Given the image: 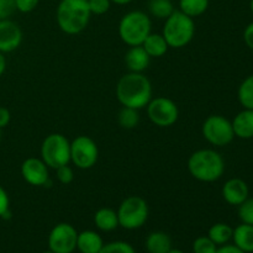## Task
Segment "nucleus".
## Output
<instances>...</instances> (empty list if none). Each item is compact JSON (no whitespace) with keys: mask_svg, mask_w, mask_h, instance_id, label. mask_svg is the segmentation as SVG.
Listing matches in <instances>:
<instances>
[{"mask_svg":"<svg viewBox=\"0 0 253 253\" xmlns=\"http://www.w3.org/2000/svg\"><path fill=\"white\" fill-rule=\"evenodd\" d=\"M94 224L100 231H114L116 227H119L118 212L110 208H101L94 214Z\"/></svg>","mask_w":253,"mask_h":253,"instance_id":"obj_18","label":"nucleus"},{"mask_svg":"<svg viewBox=\"0 0 253 253\" xmlns=\"http://www.w3.org/2000/svg\"><path fill=\"white\" fill-rule=\"evenodd\" d=\"M98 158V145L89 136H77L71 142V162L79 169L93 168Z\"/></svg>","mask_w":253,"mask_h":253,"instance_id":"obj_10","label":"nucleus"},{"mask_svg":"<svg viewBox=\"0 0 253 253\" xmlns=\"http://www.w3.org/2000/svg\"><path fill=\"white\" fill-rule=\"evenodd\" d=\"M91 12L88 0H61L56 10L59 29L67 35H78L88 27Z\"/></svg>","mask_w":253,"mask_h":253,"instance_id":"obj_3","label":"nucleus"},{"mask_svg":"<svg viewBox=\"0 0 253 253\" xmlns=\"http://www.w3.org/2000/svg\"><path fill=\"white\" fill-rule=\"evenodd\" d=\"M145 245L148 253H167L172 249V239L163 231H153L147 236Z\"/></svg>","mask_w":253,"mask_h":253,"instance_id":"obj_20","label":"nucleus"},{"mask_svg":"<svg viewBox=\"0 0 253 253\" xmlns=\"http://www.w3.org/2000/svg\"><path fill=\"white\" fill-rule=\"evenodd\" d=\"M56 170L57 173V179L62 183V184H71L74 179V172L69 165H64L58 167Z\"/></svg>","mask_w":253,"mask_h":253,"instance_id":"obj_31","label":"nucleus"},{"mask_svg":"<svg viewBox=\"0 0 253 253\" xmlns=\"http://www.w3.org/2000/svg\"><path fill=\"white\" fill-rule=\"evenodd\" d=\"M162 35L168 46L172 48H183L194 39V19L180 10H174L173 14L165 20Z\"/></svg>","mask_w":253,"mask_h":253,"instance_id":"obj_4","label":"nucleus"},{"mask_svg":"<svg viewBox=\"0 0 253 253\" xmlns=\"http://www.w3.org/2000/svg\"><path fill=\"white\" fill-rule=\"evenodd\" d=\"M221 194L227 204L239 207L247 198H250V188L241 178H231L224 184Z\"/></svg>","mask_w":253,"mask_h":253,"instance_id":"obj_14","label":"nucleus"},{"mask_svg":"<svg viewBox=\"0 0 253 253\" xmlns=\"http://www.w3.org/2000/svg\"><path fill=\"white\" fill-rule=\"evenodd\" d=\"M151 57L142 46H133L128 48L125 54V64L127 69L133 73H143L148 68Z\"/></svg>","mask_w":253,"mask_h":253,"instance_id":"obj_15","label":"nucleus"},{"mask_svg":"<svg viewBox=\"0 0 253 253\" xmlns=\"http://www.w3.org/2000/svg\"><path fill=\"white\" fill-rule=\"evenodd\" d=\"M5 69H6V58L4 53L0 52V77H2V74L5 73Z\"/></svg>","mask_w":253,"mask_h":253,"instance_id":"obj_38","label":"nucleus"},{"mask_svg":"<svg viewBox=\"0 0 253 253\" xmlns=\"http://www.w3.org/2000/svg\"><path fill=\"white\" fill-rule=\"evenodd\" d=\"M0 140H1V130H0Z\"/></svg>","mask_w":253,"mask_h":253,"instance_id":"obj_43","label":"nucleus"},{"mask_svg":"<svg viewBox=\"0 0 253 253\" xmlns=\"http://www.w3.org/2000/svg\"><path fill=\"white\" fill-rule=\"evenodd\" d=\"M10 120H11V114L4 106H0V130L6 127L9 125Z\"/></svg>","mask_w":253,"mask_h":253,"instance_id":"obj_36","label":"nucleus"},{"mask_svg":"<svg viewBox=\"0 0 253 253\" xmlns=\"http://www.w3.org/2000/svg\"><path fill=\"white\" fill-rule=\"evenodd\" d=\"M146 108L150 121L158 127H170L179 118V109L177 104L166 96L152 98Z\"/></svg>","mask_w":253,"mask_h":253,"instance_id":"obj_9","label":"nucleus"},{"mask_svg":"<svg viewBox=\"0 0 253 253\" xmlns=\"http://www.w3.org/2000/svg\"><path fill=\"white\" fill-rule=\"evenodd\" d=\"M119 226L126 230H137L146 224L148 219V204L143 198L131 195L121 202L118 209Z\"/></svg>","mask_w":253,"mask_h":253,"instance_id":"obj_6","label":"nucleus"},{"mask_svg":"<svg viewBox=\"0 0 253 253\" xmlns=\"http://www.w3.org/2000/svg\"><path fill=\"white\" fill-rule=\"evenodd\" d=\"M21 175L25 182L34 187H44L49 182L48 167L41 158H26L21 165Z\"/></svg>","mask_w":253,"mask_h":253,"instance_id":"obj_12","label":"nucleus"},{"mask_svg":"<svg viewBox=\"0 0 253 253\" xmlns=\"http://www.w3.org/2000/svg\"><path fill=\"white\" fill-rule=\"evenodd\" d=\"M250 10H251V12L253 14V0L250 1Z\"/></svg>","mask_w":253,"mask_h":253,"instance_id":"obj_41","label":"nucleus"},{"mask_svg":"<svg viewBox=\"0 0 253 253\" xmlns=\"http://www.w3.org/2000/svg\"><path fill=\"white\" fill-rule=\"evenodd\" d=\"M103 246V239L96 231L85 230V231L78 232L77 250L81 253H99Z\"/></svg>","mask_w":253,"mask_h":253,"instance_id":"obj_17","label":"nucleus"},{"mask_svg":"<svg viewBox=\"0 0 253 253\" xmlns=\"http://www.w3.org/2000/svg\"><path fill=\"white\" fill-rule=\"evenodd\" d=\"M116 98L123 106L140 110L152 99V84L143 73L128 72L116 85Z\"/></svg>","mask_w":253,"mask_h":253,"instance_id":"obj_1","label":"nucleus"},{"mask_svg":"<svg viewBox=\"0 0 253 253\" xmlns=\"http://www.w3.org/2000/svg\"><path fill=\"white\" fill-rule=\"evenodd\" d=\"M91 15H104L110 10V0H88Z\"/></svg>","mask_w":253,"mask_h":253,"instance_id":"obj_30","label":"nucleus"},{"mask_svg":"<svg viewBox=\"0 0 253 253\" xmlns=\"http://www.w3.org/2000/svg\"><path fill=\"white\" fill-rule=\"evenodd\" d=\"M174 10L172 0H150L148 1V11L158 20H166L173 14Z\"/></svg>","mask_w":253,"mask_h":253,"instance_id":"obj_23","label":"nucleus"},{"mask_svg":"<svg viewBox=\"0 0 253 253\" xmlns=\"http://www.w3.org/2000/svg\"><path fill=\"white\" fill-rule=\"evenodd\" d=\"M15 10V0H0V20L9 19Z\"/></svg>","mask_w":253,"mask_h":253,"instance_id":"obj_32","label":"nucleus"},{"mask_svg":"<svg viewBox=\"0 0 253 253\" xmlns=\"http://www.w3.org/2000/svg\"><path fill=\"white\" fill-rule=\"evenodd\" d=\"M234 245L245 253H253V226L241 224L234 229Z\"/></svg>","mask_w":253,"mask_h":253,"instance_id":"obj_21","label":"nucleus"},{"mask_svg":"<svg viewBox=\"0 0 253 253\" xmlns=\"http://www.w3.org/2000/svg\"><path fill=\"white\" fill-rule=\"evenodd\" d=\"M244 41L246 46L253 51V22L247 25L244 31Z\"/></svg>","mask_w":253,"mask_h":253,"instance_id":"obj_35","label":"nucleus"},{"mask_svg":"<svg viewBox=\"0 0 253 253\" xmlns=\"http://www.w3.org/2000/svg\"><path fill=\"white\" fill-rule=\"evenodd\" d=\"M202 133L210 145L216 147L230 145L235 138L231 121L222 115H210L207 118L203 123Z\"/></svg>","mask_w":253,"mask_h":253,"instance_id":"obj_8","label":"nucleus"},{"mask_svg":"<svg viewBox=\"0 0 253 253\" xmlns=\"http://www.w3.org/2000/svg\"><path fill=\"white\" fill-rule=\"evenodd\" d=\"M215 253H245V252L241 251V250H240L239 247L235 246V245L226 244V245H222L221 247H219Z\"/></svg>","mask_w":253,"mask_h":253,"instance_id":"obj_37","label":"nucleus"},{"mask_svg":"<svg viewBox=\"0 0 253 253\" xmlns=\"http://www.w3.org/2000/svg\"><path fill=\"white\" fill-rule=\"evenodd\" d=\"M41 160L52 169L71 162V141L62 133L46 136L41 145Z\"/></svg>","mask_w":253,"mask_h":253,"instance_id":"obj_7","label":"nucleus"},{"mask_svg":"<svg viewBox=\"0 0 253 253\" xmlns=\"http://www.w3.org/2000/svg\"><path fill=\"white\" fill-rule=\"evenodd\" d=\"M22 31L19 25L10 19L0 20V52L10 53L20 47Z\"/></svg>","mask_w":253,"mask_h":253,"instance_id":"obj_13","label":"nucleus"},{"mask_svg":"<svg viewBox=\"0 0 253 253\" xmlns=\"http://www.w3.org/2000/svg\"><path fill=\"white\" fill-rule=\"evenodd\" d=\"M118 121L123 128L132 130L140 123V114H138V110H136V109L124 106L120 110V113H119Z\"/></svg>","mask_w":253,"mask_h":253,"instance_id":"obj_26","label":"nucleus"},{"mask_svg":"<svg viewBox=\"0 0 253 253\" xmlns=\"http://www.w3.org/2000/svg\"><path fill=\"white\" fill-rule=\"evenodd\" d=\"M39 2L40 0H15V6H16L17 11L27 14V12L34 11Z\"/></svg>","mask_w":253,"mask_h":253,"instance_id":"obj_33","label":"nucleus"},{"mask_svg":"<svg viewBox=\"0 0 253 253\" xmlns=\"http://www.w3.org/2000/svg\"><path fill=\"white\" fill-rule=\"evenodd\" d=\"M141 46L143 47V49L147 52L151 58H160V57L165 56L169 48L162 34H152V32L146 37Z\"/></svg>","mask_w":253,"mask_h":253,"instance_id":"obj_19","label":"nucleus"},{"mask_svg":"<svg viewBox=\"0 0 253 253\" xmlns=\"http://www.w3.org/2000/svg\"><path fill=\"white\" fill-rule=\"evenodd\" d=\"M110 1L116 5H127L130 4V2H132L133 0H110Z\"/></svg>","mask_w":253,"mask_h":253,"instance_id":"obj_39","label":"nucleus"},{"mask_svg":"<svg viewBox=\"0 0 253 253\" xmlns=\"http://www.w3.org/2000/svg\"><path fill=\"white\" fill-rule=\"evenodd\" d=\"M188 170L190 175L199 182H216L225 173V161L217 151L203 148L190 155L188 160Z\"/></svg>","mask_w":253,"mask_h":253,"instance_id":"obj_2","label":"nucleus"},{"mask_svg":"<svg viewBox=\"0 0 253 253\" xmlns=\"http://www.w3.org/2000/svg\"><path fill=\"white\" fill-rule=\"evenodd\" d=\"M152 21L146 12L132 10L121 17L119 22V36L127 46H141L151 34Z\"/></svg>","mask_w":253,"mask_h":253,"instance_id":"obj_5","label":"nucleus"},{"mask_svg":"<svg viewBox=\"0 0 253 253\" xmlns=\"http://www.w3.org/2000/svg\"><path fill=\"white\" fill-rule=\"evenodd\" d=\"M209 4V0H179V10L194 19L204 14Z\"/></svg>","mask_w":253,"mask_h":253,"instance_id":"obj_24","label":"nucleus"},{"mask_svg":"<svg viewBox=\"0 0 253 253\" xmlns=\"http://www.w3.org/2000/svg\"><path fill=\"white\" fill-rule=\"evenodd\" d=\"M231 124L235 137L242 138V140L253 138V110L251 109H244L240 111L231 121Z\"/></svg>","mask_w":253,"mask_h":253,"instance_id":"obj_16","label":"nucleus"},{"mask_svg":"<svg viewBox=\"0 0 253 253\" xmlns=\"http://www.w3.org/2000/svg\"><path fill=\"white\" fill-rule=\"evenodd\" d=\"M167 253H184L182 251V250H178V249H170L169 251H168Z\"/></svg>","mask_w":253,"mask_h":253,"instance_id":"obj_40","label":"nucleus"},{"mask_svg":"<svg viewBox=\"0 0 253 253\" xmlns=\"http://www.w3.org/2000/svg\"><path fill=\"white\" fill-rule=\"evenodd\" d=\"M99 253H136V251L127 242L114 241L104 245Z\"/></svg>","mask_w":253,"mask_h":253,"instance_id":"obj_28","label":"nucleus"},{"mask_svg":"<svg viewBox=\"0 0 253 253\" xmlns=\"http://www.w3.org/2000/svg\"><path fill=\"white\" fill-rule=\"evenodd\" d=\"M42 253H53L52 251H46V252H42Z\"/></svg>","mask_w":253,"mask_h":253,"instance_id":"obj_42","label":"nucleus"},{"mask_svg":"<svg viewBox=\"0 0 253 253\" xmlns=\"http://www.w3.org/2000/svg\"><path fill=\"white\" fill-rule=\"evenodd\" d=\"M78 232L73 225L59 222L48 235V249L53 253H73L77 250Z\"/></svg>","mask_w":253,"mask_h":253,"instance_id":"obj_11","label":"nucleus"},{"mask_svg":"<svg viewBox=\"0 0 253 253\" xmlns=\"http://www.w3.org/2000/svg\"><path fill=\"white\" fill-rule=\"evenodd\" d=\"M10 198L6 190L0 185V217H6L10 214Z\"/></svg>","mask_w":253,"mask_h":253,"instance_id":"obj_34","label":"nucleus"},{"mask_svg":"<svg viewBox=\"0 0 253 253\" xmlns=\"http://www.w3.org/2000/svg\"><path fill=\"white\" fill-rule=\"evenodd\" d=\"M239 217L242 224L253 226V198H247L239 205Z\"/></svg>","mask_w":253,"mask_h":253,"instance_id":"obj_29","label":"nucleus"},{"mask_svg":"<svg viewBox=\"0 0 253 253\" xmlns=\"http://www.w3.org/2000/svg\"><path fill=\"white\" fill-rule=\"evenodd\" d=\"M237 98H239L240 104L244 106V109L253 110V74L246 77L240 84Z\"/></svg>","mask_w":253,"mask_h":253,"instance_id":"obj_25","label":"nucleus"},{"mask_svg":"<svg viewBox=\"0 0 253 253\" xmlns=\"http://www.w3.org/2000/svg\"><path fill=\"white\" fill-rule=\"evenodd\" d=\"M232 234H234V229L229 224L216 222L209 229L208 236L216 246H222V245H226L230 240H232Z\"/></svg>","mask_w":253,"mask_h":253,"instance_id":"obj_22","label":"nucleus"},{"mask_svg":"<svg viewBox=\"0 0 253 253\" xmlns=\"http://www.w3.org/2000/svg\"><path fill=\"white\" fill-rule=\"evenodd\" d=\"M217 246L209 239V236H200L193 242V252L194 253H215Z\"/></svg>","mask_w":253,"mask_h":253,"instance_id":"obj_27","label":"nucleus"}]
</instances>
